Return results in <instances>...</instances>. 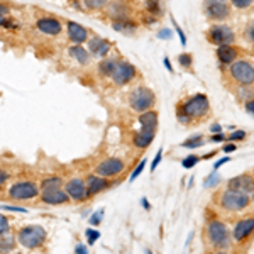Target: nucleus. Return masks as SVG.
Segmentation results:
<instances>
[{"label": "nucleus", "instance_id": "1", "mask_svg": "<svg viewBox=\"0 0 254 254\" xmlns=\"http://www.w3.org/2000/svg\"><path fill=\"white\" fill-rule=\"evenodd\" d=\"M210 110V102H208L207 95L203 93H196V95L187 98L183 104H180V107L176 109V116L182 124H188L193 119H202L205 117Z\"/></svg>", "mask_w": 254, "mask_h": 254}, {"label": "nucleus", "instance_id": "2", "mask_svg": "<svg viewBox=\"0 0 254 254\" xmlns=\"http://www.w3.org/2000/svg\"><path fill=\"white\" fill-rule=\"evenodd\" d=\"M205 234H207L208 243L215 249H225L231 244V239H232L227 225H225L222 220H210V222L207 224Z\"/></svg>", "mask_w": 254, "mask_h": 254}, {"label": "nucleus", "instance_id": "3", "mask_svg": "<svg viewBox=\"0 0 254 254\" xmlns=\"http://www.w3.org/2000/svg\"><path fill=\"white\" fill-rule=\"evenodd\" d=\"M249 203H251V196L229 190V188H225L219 196V205L225 212H243L244 208L249 207Z\"/></svg>", "mask_w": 254, "mask_h": 254}, {"label": "nucleus", "instance_id": "4", "mask_svg": "<svg viewBox=\"0 0 254 254\" xmlns=\"http://www.w3.org/2000/svg\"><path fill=\"white\" fill-rule=\"evenodd\" d=\"M19 243L27 249L41 248L46 241V231L41 225H26L19 231L17 234Z\"/></svg>", "mask_w": 254, "mask_h": 254}, {"label": "nucleus", "instance_id": "5", "mask_svg": "<svg viewBox=\"0 0 254 254\" xmlns=\"http://www.w3.org/2000/svg\"><path fill=\"white\" fill-rule=\"evenodd\" d=\"M129 104L136 112H146V110H151L153 105L156 104V97H154V92L147 87H137L136 90H132L129 95Z\"/></svg>", "mask_w": 254, "mask_h": 254}, {"label": "nucleus", "instance_id": "6", "mask_svg": "<svg viewBox=\"0 0 254 254\" xmlns=\"http://www.w3.org/2000/svg\"><path fill=\"white\" fill-rule=\"evenodd\" d=\"M229 73H231L232 80L237 81L239 85H243V87L254 83V66L251 63H248V61H236V63H232Z\"/></svg>", "mask_w": 254, "mask_h": 254}, {"label": "nucleus", "instance_id": "7", "mask_svg": "<svg viewBox=\"0 0 254 254\" xmlns=\"http://www.w3.org/2000/svg\"><path fill=\"white\" fill-rule=\"evenodd\" d=\"M39 195V188L34 182H17L10 187L9 190V196L12 200H19V202H24V200H32Z\"/></svg>", "mask_w": 254, "mask_h": 254}, {"label": "nucleus", "instance_id": "8", "mask_svg": "<svg viewBox=\"0 0 254 254\" xmlns=\"http://www.w3.org/2000/svg\"><path fill=\"white\" fill-rule=\"evenodd\" d=\"M124 170H126V163L121 158H107L97 165L95 175L104 176V178H112V176L121 175Z\"/></svg>", "mask_w": 254, "mask_h": 254}, {"label": "nucleus", "instance_id": "9", "mask_svg": "<svg viewBox=\"0 0 254 254\" xmlns=\"http://www.w3.org/2000/svg\"><path fill=\"white\" fill-rule=\"evenodd\" d=\"M136 68L132 66L130 63H127V61H117L116 64V69H114L112 76L110 78L114 80V83L119 85V87H122V85H127L130 80L136 76Z\"/></svg>", "mask_w": 254, "mask_h": 254}, {"label": "nucleus", "instance_id": "10", "mask_svg": "<svg viewBox=\"0 0 254 254\" xmlns=\"http://www.w3.org/2000/svg\"><path fill=\"white\" fill-rule=\"evenodd\" d=\"M64 191L68 193L69 200H75V202H85L88 198L87 183L81 178H73L64 183Z\"/></svg>", "mask_w": 254, "mask_h": 254}, {"label": "nucleus", "instance_id": "11", "mask_svg": "<svg viewBox=\"0 0 254 254\" xmlns=\"http://www.w3.org/2000/svg\"><path fill=\"white\" fill-rule=\"evenodd\" d=\"M227 188L229 190L239 191V193L251 195L254 191V175H251V173L237 175V176H234V178L229 180Z\"/></svg>", "mask_w": 254, "mask_h": 254}, {"label": "nucleus", "instance_id": "12", "mask_svg": "<svg viewBox=\"0 0 254 254\" xmlns=\"http://www.w3.org/2000/svg\"><path fill=\"white\" fill-rule=\"evenodd\" d=\"M208 41L217 44V46H222V44H232L236 41V36L232 32L231 27L227 26H214L208 29Z\"/></svg>", "mask_w": 254, "mask_h": 254}, {"label": "nucleus", "instance_id": "13", "mask_svg": "<svg viewBox=\"0 0 254 254\" xmlns=\"http://www.w3.org/2000/svg\"><path fill=\"white\" fill-rule=\"evenodd\" d=\"M253 232H254V217H246V219L237 220L231 236L236 243H243V241L248 239Z\"/></svg>", "mask_w": 254, "mask_h": 254}, {"label": "nucleus", "instance_id": "14", "mask_svg": "<svg viewBox=\"0 0 254 254\" xmlns=\"http://www.w3.org/2000/svg\"><path fill=\"white\" fill-rule=\"evenodd\" d=\"M205 14L214 20H224L229 17L231 9L222 0H207L205 2Z\"/></svg>", "mask_w": 254, "mask_h": 254}, {"label": "nucleus", "instance_id": "15", "mask_svg": "<svg viewBox=\"0 0 254 254\" xmlns=\"http://www.w3.org/2000/svg\"><path fill=\"white\" fill-rule=\"evenodd\" d=\"M41 202L46 205H64L69 202V196L64 190H44L41 191Z\"/></svg>", "mask_w": 254, "mask_h": 254}, {"label": "nucleus", "instance_id": "16", "mask_svg": "<svg viewBox=\"0 0 254 254\" xmlns=\"http://www.w3.org/2000/svg\"><path fill=\"white\" fill-rule=\"evenodd\" d=\"M38 29L43 32V34L48 36H58L61 32V22L55 17H41L38 22H36Z\"/></svg>", "mask_w": 254, "mask_h": 254}, {"label": "nucleus", "instance_id": "17", "mask_svg": "<svg viewBox=\"0 0 254 254\" xmlns=\"http://www.w3.org/2000/svg\"><path fill=\"white\" fill-rule=\"evenodd\" d=\"M85 183H87L88 196L97 195V193H100V191H104L109 188V180L104 178V176H98V175H90Z\"/></svg>", "mask_w": 254, "mask_h": 254}, {"label": "nucleus", "instance_id": "18", "mask_svg": "<svg viewBox=\"0 0 254 254\" xmlns=\"http://www.w3.org/2000/svg\"><path fill=\"white\" fill-rule=\"evenodd\" d=\"M237 56H239V49L232 46V44H222V46L217 48V58L224 64L236 63Z\"/></svg>", "mask_w": 254, "mask_h": 254}, {"label": "nucleus", "instance_id": "19", "mask_svg": "<svg viewBox=\"0 0 254 254\" xmlns=\"http://www.w3.org/2000/svg\"><path fill=\"white\" fill-rule=\"evenodd\" d=\"M66 31H68V38L76 44H81L88 39V31L85 29L81 24H76V22H69L66 24Z\"/></svg>", "mask_w": 254, "mask_h": 254}, {"label": "nucleus", "instance_id": "20", "mask_svg": "<svg viewBox=\"0 0 254 254\" xmlns=\"http://www.w3.org/2000/svg\"><path fill=\"white\" fill-rule=\"evenodd\" d=\"M158 114L154 110H146L139 116V124H141V130H151V132H156L158 129Z\"/></svg>", "mask_w": 254, "mask_h": 254}, {"label": "nucleus", "instance_id": "21", "mask_svg": "<svg viewBox=\"0 0 254 254\" xmlns=\"http://www.w3.org/2000/svg\"><path fill=\"white\" fill-rule=\"evenodd\" d=\"M109 49H110V43L104 38L95 36V38L88 41V53H92L95 56H105L109 53Z\"/></svg>", "mask_w": 254, "mask_h": 254}, {"label": "nucleus", "instance_id": "22", "mask_svg": "<svg viewBox=\"0 0 254 254\" xmlns=\"http://www.w3.org/2000/svg\"><path fill=\"white\" fill-rule=\"evenodd\" d=\"M154 134L156 132H151V130H139L132 139L134 146L139 147V149H146V147H149L151 142H153V139H154Z\"/></svg>", "mask_w": 254, "mask_h": 254}, {"label": "nucleus", "instance_id": "23", "mask_svg": "<svg viewBox=\"0 0 254 254\" xmlns=\"http://www.w3.org/2000/svg\"><path fill=\"white\" fill-rule=\"evenodd\" d=\"M112 27L116 29L117 32H122V34H134L137 29V24L130 19H119V20H114Z\"/></svg>", "mask_w": 254, "mask_h": 254}, {"label": "nucleus", "instance_id": "24", "mask_svg": "<svg viewBox=\"0 0 254 254\" xmlns=\"http://www.w3.org/2000/svg\"><path fill=\"white\" fill-rule=\"evenodd\" d=\"M69 55L73 56L80 64H87L90 61V53L83 46H73L69 48Z\"/></svg>", "mask_w": 254, "mask_h": 254}, {"label": "nucleus", "instance_id": "25", "mask_svg": "<svg viewBox=\"0 0 254 254\" xmlns=\"http://www.w3.org/2000/svg\"><path fill=\"white\" fill-rule=\"evenodd\" d=\"M116 64H117L116 60H110V58L102 60L100 63H98V73H100L102 76H112L114 69H116Z\"/></svg>", "mask_w": 254, "mask_h": 254}, {"label": "nucleus", "instance_id": "26", "mask_svg": "<svg viewBox=\"0 0 254 254\" xmlns=\"http://www.w3.org/2000/svg\"><path fill=\"white\" fill-rule=\"evenodd\" d=\"M63 187V180L60 178V176H49V178L44 180L43 183H41V190H60V188Z\"/></svg>", "mask_w": 254, "mask_h": 254}, {"label": "nucleus", "instance_id": "27", "mask_svg": "<svg viewBox=\"0 0 254 254\" xmlns=\"http://www.w3.org/2000/svg\"><path fill=\"white\" fill-rule=\"evenodd\" d=\"M15 241L12 236H0V254H7L14 249Z\"/></svg>", "mask_w": 254, "mask_h": 254}, {"label": "nucleus", "instance_id": "28", "mask_svg": "<svg viewBox=\"0 0 254 254\" xmlns=\"http://www.w3.org/2000/svg\"><path fill=\"white\" fill-rule=\"evenodd\" d=\"M205 137L203 136H193V137H190V139H187L185 142L182 144V147H187V149H195V147H200V146H203L205 144Z\"/></svg>", "mask_w": 254, "mask_h": 254}, {"label": "nucleus", "instance_id": "29", "mask_svg": "<svg viewBox=\"0 0 254 254\" xmlns=\"http://www.w3.org/2000/svg\"><path fill=\"white\" fill-rule=\"evenodd\" d=\"M85 236H87L90 246H93L98 239H100V232H98L97 229H87V231H85Z\"/></svg>", "mask_w": 254, "mask_h": 254}, {"label": "nucleus", "instance_id": "30", "mask_svg": "<svg viewBox=\"0 0 254 254\" xmlns=\"http://www.w3.org/2000/svg\"><path fill=\"white\" fill-rule=\"evenodd\" d=\"M110 0H85V5L88 7V9H102V7H105Z\"/></svg>", "mask_w": 254, "mask_h": 254}, {"label": "nucleus", "instance_id": "31", "mask_svg": "<svg viewBox=\"0 0 254 254\" xmlns=\"http://www.w3.org/2000/svg\"><path fill=\"white\" fill-rule=\"evenodd\" d=\"M219 182H220V176L217 175V171H214V173L210 176H207V180L203 182V188H212V187L219 185Z\"/></svg>", "mask_w": 254, "mask_h": 254}, {"label": "nucleus", "instance_id": "32", "mask_svg": "<svg viewBox=\"0 0 254 254\" xmlns=\"http://www.w3.org/2000/svg\"><path fill=\"white\" fill-rule=\"evenodd\" d=\"M198 161H200V158H198V156H195V154H190V156H187V158L182 161V166L185 168V170H190V168H193Z\"/></svg>", "mask_w": 254, "mask_h": 254}, {"label": "nucleus", "instance_id": "33", "mask_svg": "<svg viewBox=\"0 0 254 254\" xmlns=\"http://www.w3.org/2000/svg\"><path fill=\"white\" fill-rule=\"evenodd\" d=\"M178 63L182 64L183 68H190L191 63H193V58H191V55H188V53H182V55L178 56Z\"/></svg>", "mask_w": 254, "mask_h": 254}, {"label": "nucleus", "instance_id": "34", "mask_svg": "<svg viewBox=\"0 0 254 254\" xmlns=\"http://www.w3.org/2000/svg\"><path fill=\"white\" fill-rule=\"evenodd\" d=\"M102 219H104V210H97L95 214H93V215L88 219V224H90V225H93V227H95V225L102 224Z\"/></svg>", "mask_w": 254, "mask_h": 254}, {"label": "nucleus", "instance_id": "35", "mask_svg": "<svg viewBox=\"0 0 254 254\" xmlns=\"http://www.w3.org/2000/svg\"><path fill=\"white\" fill-rule=\"evenodd\" d=\"M9 229H10L9 219H7L5 215H2V214H0V236L7 234V232H9Z\"/></svg>", "mask_w": 254, "mask_h": 254}, {"label": "nucleus", "instance_id": "36", "mask_svg": "<svg viewBox=\"0 0 254 254\" xmlns=\"http://www.w3.org/2000/svg\"><path fill=\"white\" fill-rule=\"evenodd\" d=\"M144 168H146V159H142L141 163H139V165L136 166V170L132 171V175H130V178H129V182H134V180L137 178L139 175L142 173V171H144Z\"/></svg>", "mask_w": 254, "mask_h": 254}, {"label": "nucleus", "instance_id": "37", "mask_svg": "<svg viewBox=\"0 0 254 254\" xmlns=\"http://www.w3.org/2000/svg\"><path fill=\"white\" fill-rule=\"evenodd\" d=\"M244 139H246V132H244V130H234V132L229 136L227 141L236 142V141H244Z\"/></svg>", "mask_w": 254, "mask_h": 254}, {"label": "nucleus", "instance_id": "38", "mask_svg": "<svg viewBox=\"0 0 254 254\" xmlns=\"http://www.w3.org/2000/svg\"><path fill=\"white\" fill-rule=\"evenodd\" d=\"M161 158H163V147H159L158 153H156V156H154V159H153V163H151V171L156 170L158 165L161 163Z\"/></svg>", "mask_w": 254, "mask_h": 254}, {"label": "nucleus", "instance_id": "39", "mask_svg": "<svg viewBox=\"0 0 254 254\" xmlns=\"http://www.w3.org/2000/svg\"><path fill=\"white\" fill-rule=\"evenodd\" d=\"M253 3V0H232V5L237 7V9H248Z\"/></svg>", "mask_w": 254, "mask_h": 254}, {"label": "nucleus", "instance_id": "40", "mask_svg": "<svg viewBox=\"0 0 254 254\" xmlns=\"http://www.w3.org/2000/svg\"><path fill=\"white\" fill-rule=\"evenodd\" d=\"M159 2L158 0H147V10L154 12V14H159Z\"/></svg>", "mask_w": 254, "mask_h": 254}, {"label": "nucleus", "instance_id": "41", "mask_svg": "<svg viewBox=\"0 0 254 254\" xmlns=\"http://www.w3.org/2000/svg\"><path fill=\"white\" fill-rule=\"evenodd\" d=\"M175 22V29H176V32H178V36H180V41H182V44L183 46H185L187 44V36H185V32L182 31V27L178 26V24H176V20H173Z\"/></svg>", "mask_w": 254, "mask_h": 254}, {"label": "nucleus", "instance_id": "42", "mask_svg": "<svg viewBox=\"0 0 254 254\" xmlns=\"http://www.w3.org/2000/svg\"><path fill=\"white\" fill-rule=\"evenodd\" d=\"M0 208H5V210H10V212H20V214H26V208L22 207H14V205H0Z\"/></svg>", "mask_w": 254, "mask_h": 254}, {"label": "nucleus", "instance_id": "43", "mask_svg": "<svg viewBox=\"0 0 254 254\" xmlns=\"http://www.w3.org/2000/svg\"><path fill=\"white\" fill-rule=\"evenodd\" d=\"M246 34H248V39L251 41V43L254 44V22L251 24V26L248 27V31H246Z\"/></svg>", "mask_w": 254, "mask_h": 254}, {"label": "nucleus", "instance_id": "44", "mask_svg": "<svg viewBox=\"0 0 254 254\" xmlns=\"http://www.w3.org/2000/svg\"><path fill=\"white\" fill-rule=\"evenodd\" d=\"M229 161H231V158H229V156H225V158H222V159H219V161H217V163H215L214 170L217 171V170H219V168H220V166H222V165H225V163H229Z\"/></svg>", "mask_w": 254, "mask_h": 254}, {"label": "nucleus", "instance_id": "45", "mask_svg": "<svg viewBox=\"0 0 254 254\" xmlns=\"http://www.w3.org/2000/svg\"><path fill=\"white\" fill-rule=\"evenodd\" d=\"M75 253H76V254H88V251H87V246H83V244H76Z\"/></svg>", "mask_w": 254, "mask_h": 254}, {"label": "nucleus", "instance_id": "46", "mask_svg": "<svg viewBox=\"0 0 254 254\" xmlns=\"http://www.w3.org/2000/svg\"><path fill=\"white\" fill-rule=\"evenodd\" d=\"M7 180H9V173H7V171H3V170H0V187H2Z\"/></svg>", "mask_w": 254, "mask_h": 254}, {"label": "nucleus", "instance_id": "47", "mask_svg": "<svg viewBox=\"0 0 254 254\" xmlns=\"http://www.w3.org/2000/svg\"><path fill=\"white\" fill-rule=\"evenodd\" d=\"M210 141H212V142H222V141H225V136H224L222 132H220V134H214Z\"/></svg>", "mask_w": 254, "mask_h": 254}, {"label": "nucleus", "instance_id": "48", "mask_svg": "<svg viewBox=\"0 0 254 254\" xmlns=\"http://www.w3.org/2000/svg\"><path fill=\"white\" fill-rule=\"evenodd\" d=\"M246 110L254 116V98H253V100H249V102H246Z\"/></svg>", "mask_w": 254, "mask_h": 254}, {"label": "nucleus", "instance_id": "49", "mask_svg": "<svg viewBox=\"0 0 254 254\" xmlns=\"http://www.w3.org/2000/svg\"><path fill=\"white\" fill-rule=\"evenodd\" d=\"M159 38H161V39H170L171 38V31L170 29H163L161 32H159Z\"/></svg>", "mask_w": 254, "mask_h": 254}, {"label": "nucleus", "instance_id": "50", "mask_svg": "<svg viewBox=\"0 0 254 254\" xmlns=\"http://www.w3.org/2000/svg\"><path fill=\"white\" fill-rule=\"evenodd\" d=\"M232 151H236V144H234V142L224 146V153H232Z\"/></svg>", "mask_w": 254, "mask_h": 254}, {"label": "nucleus", "instance_id": "51", "mask_svg": "<svg viewBox=\"0 0 254 254\" xmlns=\"http://www.w3.org/2000/svg\"><path fill=\"white\" fill-rule=\"evenodd\" d=\"M9 14V7H5L3 3H0V17H5Z\"/></svg>", "mask_w": 254, "mask_h": 254}, {"label": "nucleus", "instance_id": "52", "mask_svg": "<svg viewBox=\"0 0 254 254\" xmlns=\"http://www.w3.org/2000/svg\"><path fill=\"white\" fill-rule=\"evenodd\" d=\"M210 130H212L214 134H220V132H222V127H220L219 124H214V126L210 127Z\"/></svg>", "mask_w": 254, "mask_h": 254}, {"label": "nucleus", "instance_id": "53", "mask_svg": "<svg viewBox=\"0 0 254 254\" xmlns=\"http://www.w3.org/2000/svg\"><path fill=\"white\" fill-rule=\"evenodd\" d=\"M141 205H142V207H144V208H146V210H149V208H151V205H149V202H147V200H146V198H142V200H141Z\"/></svg>", "mask_w": 254, "mask_h": 254}, {"label": "nucleus", "instance_id": "54", "mask_svg": "<svg viewBox=\"0 0 254 254\" xmlns=\"http://www.w3.org/2000/svg\"><path fill=\"white\" fill-rule=\"evenodd\" d=\"M215 154H219V153H217V151H210V153H208V154H205V156H203V159H210V158H214Z\"/></svg>", "mask_w": 254, "mask_h": 254}, {"label": "nucleus", "instance_id": "55", "mask_svg": "<svg viewBox=\"0 0 254 254\" xmlns=\"http://www.w3.org/2000/svg\"><path fill=\"white\" fill-rule=\"evenodd\" d=\"M163 61H165V66H166L168 69H170V71H173V66H171L170 60H168V58H165V60H163Z\"/></svg>", "mask_w": 254, "mask_h": 254}, {"label": "nucleus", "instance_id": "56", "mask_svg": "<svg viewBox=\"0 0 254 254\" xmlns=\"http://www.w3.org/2000/svg\"><path fill=\"white\" fill-rule=\"evenodd\" d=\"M5 22H7V19H5V17H0V27L5 26Z\"/></svg>", "mask_w": 254, "mask_h": 254}, {"label": "nucleus", "instance_id": "57", "mask_svg": "<svg viewBox=\"0 0 254 254\" xmlns=\"http://www.w3.org/2000/svg\"><path fill=\"white\" fill-rule=\"evenodd\" d=\"M146 254H153V251H151V249H146Z\"/></svg>", "mask_w": 254, "mask_h": 254}, {"label": "nucleus", "instance_id": "58", "mask_svg": "<svg viewBox=\"0 0 254 254\" xmlns=\"http://www.w3.org/2000/svg\"><path fill=\"white\" fill-rule=\"evenodd\" d=\"M215 254H227V253H224V251H219V253H215Z\"/></svg>", "mask_w": 254, "mask_h": 254}, {"label": "nucleus", "instance_id": "59", "mask_svg": "<svg viewBox=\"0 0 254 254\" xmlns=\"http://www.w3.org/2000/svg\"><path fill=\"white\" fill-rule=\"evenodd\" d=\"M253 200H254V191H253Z\"/></svg>", "mask_w": 254, "mask_h": 254}, {"label": "nucleus", "instance_id": "60", "mask_svg": "<svg viewBox=\"0 0 254 254\" xmlns=\"http://www.w3.org/2000/svg\"><path fill=\"white\" fill-rule=\"evenodd\" d=\"M15 254H22V253H15Z\"/></svg>", "mask_w": 254, "mask_h": 254}]
</instances>
